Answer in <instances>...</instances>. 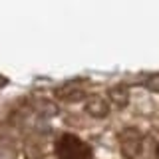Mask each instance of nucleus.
<instances>
[{"label": "nucleus", "instance_id": "nucleus-4", "mask_svg": "<svg viewBox=\"0 0 159 159\" xmlns=\"http://www.w3.org/2000/svg\"><path fill=\"white\" fill-rule=\"evenodd\" d=\"M86 111L92 117H98V119L106 117L109 113V103L99 96H92V98H88V102H86Z\"/></svg>", "mask_w": 159, "mask_h": 159}, {"label": "nucleus", "instance_id": "nucleus-7", "mask_svg": "<svg viewBox=\"0 0 159 159\" xmlns=\"http://www.w3.org/2000/svg\"><path fill=\"white\" fill-rule=\"evenodd\" d=\"M155 153H157V159H159V143H157V149H155Z\"/></svg>", "mask_w": 159, "mask_h": 159}, {"label": "nucleus", "instance_id": "nucleus-2", "mask_svg": "<svg viewBox=\"0 0 159 159\" xmlns=\"http://www.w3.org/2000/svg\"><path fill=\"white\" fill-rule=\"evenodd\" d=\"M119 147H121L123 157L127 159H135L141 153L143 147V135L137 131L135 127H125L119 133Z\"/></svg>", "mask_w": 159, "mask_h": 159}, {"label": "nucleus", "instance_id": "nucleus-6", "mask_svg": "<svg viewBox=\"0 0 159 159\" xmlns=\"http://www.w3.org/2000/svg\"><path fill=\"white\" fill-rule=\"evenodd\" d=\"M145 84H147L149 89H153V92H159V74H157V76H151Z\"/></svg>", "mask_w": 159, "mask_h": 159}, {"label": "nucleus", "instance_id": "nucleus-1", "mask_svg": "<svg viewBox=\"0 0 159 159\" xmlns=\"http://www.w3.org/2000/svg\"><path fill=\"white\" fill-rule=\"evenodd\" d=\"M58 159H92V147L74 133H64L56 141Z\"/></svg>", "mask_w": 159, "mask_h": 159}, {"label": "nucleus", "instance_id": "nucleus-5", "mask_svg": "<svg viewBox=\"0 0 159 159\" xmlns=\"http://www.w3.org/2000/svg\"><path fill=\"white\" fill-rule=\"evenodd\" d=\"M107 96H109V103H111L113 107L121 109V107H125L127 102H129V89L119 84V86H113L111 89H109Z\"/></svg>", "mask_w": 159, "mask_h": 159}, {"label": "nucleus", "instance_id": "nucleus-3", "mask_svg": "<svg viewBox=\"0 0 159 159\" xmlns=\"http://www.w3.org/2000/svg\"><path fill=\"white\" fill-rule=\"evenodd\" d=\"M56 96L60 99H66V102H74L86 96V84L82 80H70V82L62 84L60 88H56Z\"/></svg>", "mask_w": 159, "mask_h": 159}]
</instances>
